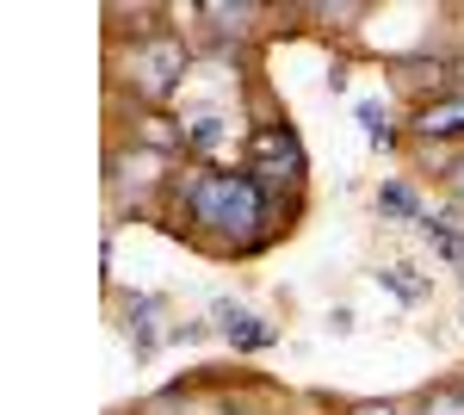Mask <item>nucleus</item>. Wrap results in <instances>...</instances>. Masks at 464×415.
<instances>
[{
	"instance_id": "f257e3e1",
	"label": "nucleus",
	"mask_w": 464,
	"mask_h": 415,
	"mask_svg": "<svg viewBox=\"0 0 464 415\" xmlns=\"http://www.w3.org/2000/svg\"><path fill=\"white\" fill-rule=\"evenodd\" d=\"M161 217L198 248H211L223 261H248L260 248H273L291 230L297 211L279 205L248 168H186L168 180V205Z\"/></svg>"
},
{
	"instance_id": "f03ea898",
	"label": "nucleus",
	"mask_w": 464,
	"mask_h": 415,
	"mask_svg": "<svg viewBox=\"0 0 464 415\" xmlns=\"http://www.w3.org/2000/svg\"><path fill=\"white\" fill-rule=\"evenodd\" d=\"M242 168H248L254 180H260V186L279 199V205L297 211V199H304V180H310V155H304V137H297L291 124H279V118L254 124Z\"/></svg>"
},
{
	"instance_id": "7ed1b4c3",
	"label": "nucleus",
	"mask_w": 464,
	"mask_h": 415,
	"mask_svg": "<svg viewBox=\"0 0 464 415\" xmlns=\"http://www.w3.org/2000/svg\"><path fill=\"white\" fill-rule=\"evenodd\" d=\"M186 74H192V50H186V37L179 32H137L130 44V87H137V100L149 105H168L186 87Z\"/></svg>"
},
{
	"instance_id": "20e7f679",
	"label": "nucleus",
	"mask_w": 464,
	"mask_h": 415,
	"mask_svg": "<svg viewBox=\"0 0 464 415\" xmlns=\"http://www.w3.org/2000/svg\"><path fill=\"white\" fill-rule=\"evenodd\" d=\"M409 131H415L421 143H459L464 137V94H433V100H415Z\"/></svg>"
},
{
	"instance_id": "39448f33",
	"label": "nucleus",
	"mask_w": 464,
	"mask_h": 415,
	"mask_svg": "<svg viewBox=\"0 0 464 415\" xmlns=\"http://www.w3.org/2000/svg\"><path fill=\"white\" fill-rule=\"evenodd\" d=\"M198 19H205L223 44H242V37L260 32V19H273V6H254V0H236V6H229V0H205Z\"/></svg>"
},
{
	"instance_id": "423d86ee",
	"label": "nucleus",
	"mask_w": 464,
	"mask_h": 415,
	"mask_svg": "<svg viewBox=\"0 0 464 415\" xmlns=\"http://www.w3.org/2000/svg\"><path fill=\"white\" fill-rule=\"evenodd\" d=\"M217 329H223V341L236 347V353H260V347L279 341V329H273L266 316H248L242 304H229V298L217 304Z\"/></svg>"
},
{
	"instance_id": "0eeeda50",
	"label": "nucleus",
	"mask_w": 464,
	"mask_h": 415,
	"mask_svg": "<svg viewBox=\"0 0 464 415\" xmlns=\"http://www.w3.org/2000/svg\"><path fill=\"white\" fill-rule=\"evenodd\" d=\"M415 236L440 254V261H452V267H464V223L459 211H428L421 223H415Z\"/></svg>"
},
{
	"instance_id": "6e6552de",
	"label": "nucleus",
	"mask_w": 464,
	"mask_h": 415,
	"mask_svg": "<svg viewBox=\"0 0 464 415\" xmlns=\"http://www.w3.org/2000/svg\"><path fill=\"white\" fill-rule=\"evenodd\" d=\"M130 137H137V149H149V155H179V149H186V118H168V112H143Z\"/></svg>"
},
{
	"instance_id": "1a4fd4ad",
	"label": "nucleus",
	"mask_w": 464,
	"mask_h": 415,
	"mask_svg": "<svg viewBox=\"0 0 464 415\" xmlns=\"http://www.w3.org/2000/svg\"><path fill=\"white\" fill-rule=\"evenodd\" d=\"M229 143V118L223 112H198V118H186V155L198 162V168H211V155Z\"/></svg>"
},
{
	"instance_id": "9d476101",
	"label": "nucleus",
	"mask_w": 464,
	"mask_h": 415,
	"mask_svg": "<svg viewBox=\"0 0 464 415\" xmlns=\"http://www.w3.org/2000/svg\"><path fill=\"white\" fill-rule=\"evenodd\" d=\"M378 217H384V223H421L428 205H421V193H415L409 180H384V186H378Z\"/></svg>"
},
{
	"instance_id": "9b49d317",
	"label": "nucleus",
	"mask_w": 464,
	"mask_h": 415,
	"mask_svg": "<svg viewBox=\"0 0 464 415\" xmlns=\"http://www.w3.org/2000/svg\"><path fill=\"white\" fill-rule=\"evenodd\" d=\"M155 316H161V298H130V322H124V329H130V353H137V360H149L155 341H161V322H155Z\"/></svg>"
},
{
	"instance_id": "f8f14e48",
	"label": "nucleus",
	"mask_w": 464,
	"mask_h": 415,
	"mask_svg": "<svg viewBox=\"0 0 464 415\" xmlns=\"http://www.w3.org/2000/svg\"><path fill=\"white\" fill-rule=\"evenodd\" d=\"M378 285H384L391 298H402V304H428L433 298V279H421L415 267H402V261H396V267H378Z\"/></svg>"
},
{
	"instance_id": "ddd939ff",
	"label": "nucleus",
	"mask_w": 464,
	"mask_h": 415,
	"mask_svg": "<svg viewBox=\"0 0 464 415\" xmlns=\"http://www.w3.org/2000/svg\"><path fill=\"white\" fill-rule=\"evenodd\" d=\"M359 124H365V137L378 143V149H391L396 131H391V112H384V100H359Z\"/></svg>"
},
{
	"instance_id": "4468645a",
	"label": "nucleus",
	"mask_w": 464,
	"mask_h": 415,
	"mask_svg": "<svg viewBox=\"0 0 464 415\" xmlns=\"http://www.w3.org/2000/svg\"><path fill=\"white\" fill-rule=\"evenodd\" d=\"M304 13H310V19H322V25H341V32H347V25H353V19H365L372 6H365V0H341V6H304Z\"/></svg>"
},
{
	"instance_id": "2eb2a0df",
	"label": "nucleus",
	"mask_w": 464,
	"mask_h": 415,
	"mask_svg": "<svg viewBox=\"0 0 464 415\" xmlns=\"http://www.w3.org/2000/svg\"><path fill=\"white\" fill-rule=\"evenodd\" d=\"M421 415H464V384H440L421 397Z\"/></svg>"
},
{
	"instance_id": "dca6fc26",
	"label": "nucleus",
	"mask_w": 464,
	"mask_h": 415,
	"mask_svg": "<svg viewBox=\"0 0 464 415\" xmlns=\"http://www.w3.org/2000/svg\"><path fill=\"white\" fill-rule=\"evenodd\" d=\"M347 415H402V403H353Z\"/></svg>"
},
{
	"instance_id": "f3484780",
	"label": "nucleus",
	"mask_w": 464,
	"mask_h": 415,
	"mask_svg": "<svg viewBox=\"0 0 464 415\" xmlns=\"http://www.w3.org/2000/svg\"><path fill=\"white\" fill-rule=\"evenodd\" d=\"M446 180H452V199H459V205H464V155H459V162H452V168H446Z\"/></svg>"
},
{
	"instance_id": "a211bd4d",
	"label": "nucleus",
	"mask_w": 464,
	"mask_h": 415,
	"mask_svg": "<svg viewBox=\"0 0 464 415\" xmlns=\"http://www.w3.org/2000/svg\"><path fill=\"white\" fill-rule=\"evenodd\" d=\"M452 94H464V56L452 63Z\"/></svg>"
},
{
	"instance_id": "6ab92c4d",
	"label": "nucleus",
	"mask_w": 464,
	"mask_h": 415,
	"mask_svg": "<svg viewBox=\"0 0 464 415\" xmlns=\"http://www.w3.org/2000/svg\"><path fill=\"white\" fill-rule=\"evenodd\" d=\"M229 415H260V410H229Z\"/></svg>"
}]
</instances>
